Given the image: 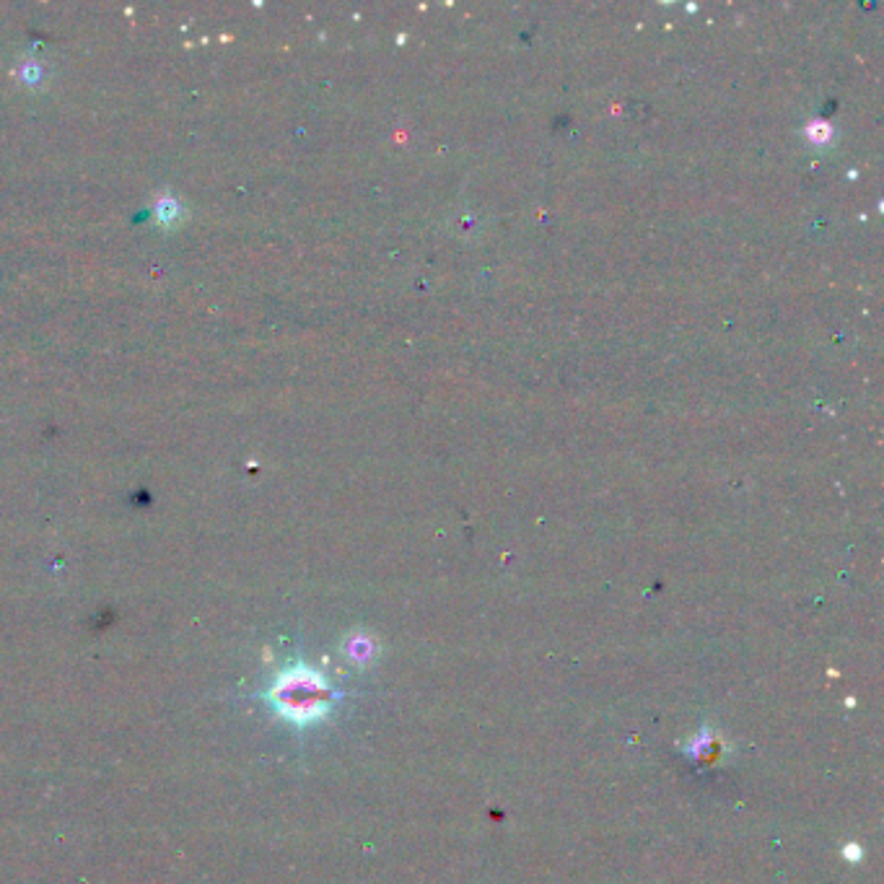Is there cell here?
<instances>
[{
	"label": "cell",
	"mask_w": 884,
	"mask_h": 884,
	"mask_svg": "<svg viewBox=\"0 0 884 884\" xmlns=\"http://www.w3.org/2000/svg\"><path fill=\"white\" fill-rule=\"evenodd\" d=\"M335 693L330 690L322 677L311 669H288L277 677L273 690H270V701L275 703V709L283 713L291 722L306 724L319 718L322 713L330 709Z\"/></svg>",
	"instance_id": "6da1fadb"
}]
</instances>
